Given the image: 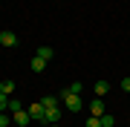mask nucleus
Segmentation results:
<instances>
[{"label": "nucleus", "instance_id": "7", "mask_svg": "<svg viewBox=\"0 0 130 127\" xmlns=\"http://www.w3.org/2000/svg\"><path fill=\"white\" fill-rule=\"evenodd\" d=\"M38 58H43V61H52V55H55V49L52 46H38V52H35Z\"/></svg>", "mask_w": 130, "mask_h": 127}, {"label": "nucleus", "instance_id": "2", "mask_svg": "<svg viewBox=\"0 0 130 127\" xmlns=\"http://www.w3.org/2000/svg\"><path fill=\"white\" fill-rule=\"evenodd\" d=\"M29 116H32V121H46V107H43V101H35L29 104Z\"/></svg>", "mask_w": 130, "mask_h": 127}, {"label": "nucleus", "instance_id": "13", "mask_svg": "<svg viewBox=\"0 0 130 127\" xmlns=\"http://www.w3.org/2000/svg\"><path fill=\"white\" fill-rule=\"evenodd\" d=\"M98 121H101V127H113V124H116V118H113L110 113H104L101 118H98Z\"/></svg>", "mask_w": 130, "mask_h": 127}, {"label": "nucleus", "instance_id": "12", "mask_svg": "<svg viewBox=\"0 0 130 127\" xmlns=\"http://www.w3.org/2000/svg\"><path fill=\"white\" fill-rule=\"evenodd\" d=\"M18 110H23V104L18 101V95H12L9 98V113H18Z\"/></svg>", "mask_w": 130, "mask_h": 127}, {"label": "nucleus", "instance_id": "8", "mask_svg": "<svg viewBox=\"0 0 130 127\" xmlns=\"http://www.w3.org/2000/svg\"><path fill=\"white\" fill-rule=\"evenodd\" d=\"M29 69H32V72H43V69H46V61H43V58H32V64H29Z\"/></svg>", "mask_w": 130, "mask_h": 127}, {"label": "nucleus", "instance_id": "16", "mask_svg": "<svg viewBox=\"0 0 130 127\" xmlns=\"http://www.w3.org/2000/svg\"><path fill=\"white\" fill-rule=\"evenodd\" d=\"M0 110H9V95L0 93Z\"/></svg>", "mask_w": 130, "mask_h": 127}, {"label": "nucleus", "instance_id": "9", "mask_svg": "<svg viewBox=\"0 0 130 127\" xmlns=\"http://www.w3.org/2000/svg\"><path fill=\"white\" fill-rule=\"evenodd\" d=\"M43 107H46V110H52V107H61V98H55V95H43Z\"/></svg>", "mask_w": 130, "mask_h": 127}, {"label": "nucleus", "instance_id": "1", "mask_svg": "<svg viewBox=\"0 0 130 127\" xmlns=\"http://www.w3.org/2000/svg\"><path fill=\"white\" fill-rule=\"evenodd\" d=\"M61 101L67 104V110H70V113H78V110H84V101H81V95H70V93H61Z\"/></svg>", "mask_w": 130, "mask_h": 127}, {"label": "nucleus", "instance_id": "18", "mask_svg": "<svg viewBox=\"0 0 130 127\" xmlns=\"http://www.w3.org/2000/svg\"><path fill=\"white\" fill-rule=\"evenodd\" d=\"M49 127H58V124H49Z\"/></svg>", "mask_w": 130, "mask_h": 127}, {"label": "nucleus", "instance_id": "3", "mask_svg": "<svg viewBox=\"0 0 130 127\" xmlns=\"http://www.w3.org/2000/svg\"><path fill=\"white\" fill-rule=\"evenodd\" d=\"M0 43H3L6 49H14L20 41H18V35H14V32H9V29H6V32H0Z\"/></svg>", "mask_w": 130, "mask_h": 127}, {"label": "nucleus", "instance_id": "6", "mask_svg": "<svg viewBox=\"0 0 130 127\" xmlns=\"http://www.w3.org/2000/svg\"><path fill=\"white\" fill-rule=\"evenodd\" d=\"M93 93H95V98H104V95L110 93V84H107V81H95V84H93Z\"/></svg>", "mask_w": 130, "mask_h": 127}, {"label": "nucleus", "instance_id": "5", "mask_svg": "<svg viewBox=\"0 0 130 127\" xmlns=\"http://www.w3.org/2000/svg\"><path fill=\"white\" fill-rule=\"evenodd\" d=\"M12 118H14V124L18 127H26L29 121H32V116H29V110L23 107V110H18V113H12Z\"/></svg>", "mask_w": 130, "mask_h": 127}, {"label": "nucleus", "instance_id": "10", "mask_svg": "<svg viewBox=\"0 0 130 127\" xmlns=\"http://www.w3.org/2000/svg\"><path fill=\"white\" fill-rule=\"evenodd\" d=\"M0 93L12 98V93H14V81H0Z\"/></svg>", "mask_w": 130, "mask_h": 127}, {"label": "nucleus", "instance_id": "14", "mask_svg": "<svg viewBox=\"0 0 130 127\" xmlns=\"http://www.w3.org/2000/svg\"><path fill=\"white\" fill-rule=\"evenodd\" d=\"M9 124H12V113H9V116L0 113V127H9Z\"/></svg>", "mask_w": 130, "mask_h": 127}, {"label": "nucleus", "instance_id": "4", "mask_svg": "<svg viewBox=\"0 0 130 127\" xmlns=\"http://www.w3.org/2000/svg\"><path fill=\"white\" fill-rule=\"evenodd\" d=\"M104 113H107V110H104V98H93V101H90V116L101 118Z\"/></svg>", "mask_w": 130, "mask_h": 127}, {"label": "nucleus", "instance_id": "11", "mask_svg": "<svg viewBox=\"0 0 130 127\" xmlns=\"http://www.w3.org/2000/svg\"><path fill=\"white\" fill-rule=\"evenodd\" d=\"M81 89H84V84H81V81H72V84L64 89V93H70V95H81Z\"/></svg>", "mask_w": 130, "mask_h": 127}, {"label": "nucleus", "instance_id": "17", "mask_svg": "<svg viewBox=\"0 0 130 127\" xmlns=\"http://www.w3.org/2000/svg\"><path fill=\"white\" fill-rule=\"evenodd\" d=\"M121 89H124V93H130V75H127V78H121Z\"/></svg>", "mask_w": 130, "mask_h": 127}, {"label": "nucleus", "instance_id": "15", "mask_svg": "<svg viewBox=\"0 0 130 127\" xmlns=\"http://www.w3.org/2000/svg\"><path fill=\"white\" fill-rule=\"evenodd\" d=\"M84 127H101V121H98L95 116H90V118H87V124H84Z\"/></svg>", "mask_w": 130, "mask_h": 127}]
</instances>
